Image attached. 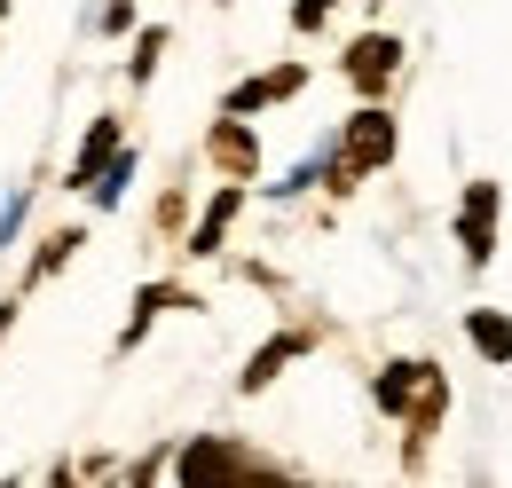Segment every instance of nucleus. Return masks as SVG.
Returning <instances> with one entry per match:
<instances>
[{
    "mask_svg": "<svg viewBox=\"0 0 512 488\" xmlns=\"http://www.w3.org/2000/svg\"><path fill=\"white\" fill-rule=\"evenodd\" d=\"M339 0H292V32H323Z\"/></svg>",
    "mask_w": 512,
    "mask_h": 488,
    "instance_id": "15",
    "label": "nucleus"
},
{
    "mask_svg": "<svg viewBox=\"0 0 512 488\" xmlns=\"http://www.w3.org/2000/svg\"><path fill=\"white\" fill-rule=\"evenodd\" d=\"M457 244H465L473 268L497 260V182H473V189H465V205H457Z\"/></svg>",
    "mask_w": 512,
    "mask_h": 488,
    "instance_id": "3",
    "label": "nucleus"
},
{
    "mask_svg": "<svg viewBox=\"0 0 512 488\" xmlns=\"http://www.w3.org/2000/svg\"><path fill=\"white\" fill-rule=\"evenodd\" d=\"M300 355H308V331H276L253 363H245V378H237V386H245V394H268V386L284 378V363H300Z\"/></svg>",
    "mask_w": 512,
    "mask_h": 488,
    "instance_id": "6",
    "label": "nucleus"
},
{
    "mask_svg": "<svg viewBox=\"0 0 512 488\" xmlns=\"http://www.w3.org/2000/svg\"><path fill=\"white\" fill-rule=\"evenodd\" d=\"M465 339H473V347H481L497 370H512V315H497V307H473V315H465Z\"/></svg>",
    "mask_w": 512,
    "mask_h": 488,
    "instance_id": "9",
    "label": "nucleus"
},
{
    "mask_svg": "<svg viewBox=\"0 0 512 488\" xmlns=\"http://www.w3.org/2000/svg\"><path fill=\"white\" fill-rule=\"evenodd\" d=\"M237 205H245V182H229L213 205H205V221L190 229V252H221V237H229V221H237Z\"/></svg>",
    "mask_w": 512,
    "mask_h": 488,
    "instance_id": "11",
    "label": "nucleus"
},
{
    "mask_svg": "<svg viewBox=\"0 0 512 488\" xmlns=\"http://www.w3.org/2000/svg\"><path fill=\"white\" fill-rule=\"evenodd\" d=\"M205 473H260L245 449H229V441H197L190 457H182V481H205Z\"/></svg>",
    "mask_w": 512,
    "mask_h": 488,
    "instance_id": "12",
    "label": "nucleus"
},
{
    "mask_svg": "<svg viewBox=\"0 0 512 488\" xmlns=\"http://www.w3.org/2000/svg\"><path fill=\"white\" fill-rule=\"evenodd\" d=\"M158 56H166V24H142V40H134V63H127V79L142 87L150 71H158Z\"/></svg>",
    "mask_w": 512,
    "mask_h": 488,
    "instance_id": "13",
    "label": "nucleus"
},
{
    "mask_svg": "<svg viewBox=\"0 0 512 488\" xmlns=\"http://www.w3.org/2000/svg\"><path fill=\"white\" fill-rule=\"evenodd\" d=\"M111 158H119V119H95V126H87V150H79V166H71V189H95Z\"/></svg>",
    "mask_w": 512,
    "mask_h": 488,
    "instance_id": "8",
    "label": "nucleus"
},
{
    "mask_svg": "<svg viewBox=\"0 0 512 488\" xmlns=\"http://www.w3.org/2000/svg\"><path fill=\"white\" fill-rule=\"evenodd\" d=\"M442 410H449V378H442V363H434V370H426V386H418V402L402 410V426H410L402 457H410V465L426 457V441H434V426H442Z\"/></svg>",
    "mask_w": 512,
    "mask_h": 488,
    "instance_id": "5",
    "label": "nucleus"
},
{
    "mask_svg": "<svg viewBox=\"0 0 512 488\" xmlns=\"http://www.w3.org/2000/svg\"><path fill=\"white\" fill-rule=\"evenodd\" d=\"M308 87V71L300 63H276V71H260V79H245L237 95H229V111L245 119V111H260V103H284V95H300Z\"/></svg>",
    "mask_w": 512,
    "mask_h": 488,
    "instance_id": "7",
    "label": "nucleus"
},
{
    "mask_svg": "<svg viewBox=\"0 0 512 488\" xmlns=\"http://www.w3.org/2000/svg\"><path fill=\"white\" fill-rule=\"evenodd\" d=\"M205 150H213V166H221L229 182H253L260 174V142H253V126L237 119V111H221V126L205 134Z\"/></svg>",
    "mask_w": 512,
    "mask_h": 488,
    "instance_id": "4",
    "label": "nucleus"
},
{
    "mask_svg": "<svg viewBox=\"0 0 512 488\" xmlns=\"http://www.w3.org/2000/svg\"><path fill=\"white\" fill-rule=\"evenodd\" d=\"M379 166H394V119H386L379 103H363L355 119L339 126V158H331L323 182H331V189H355L363 174H379Z\"/></svg>",
    "mask_w": 512,
    "mask_h": 488,
    "instance_id": "1",
    "label": "nucleus"
},
{
    "mask_svg": "<svg viewBox=\"0 0 512 488\" xmlns=\"http://www.w3.org/2000/svg\"><path fill=\"white\" fill-rule=\"evenodd\" d=\"M339 71L355 79V95H386V87H394V71H402V40H394V32H363V40L347 48Z\"/></svg>",
    "mask_w": 512,
    "mask_h": 488,
    "instance_id": "2",
    "label": "nucleus"
},
{
    "mask_svg": "<svg viewBox=\"0 0 512 488\" xmlns=\"http://www.w3.org/2000/svg\"><path fill=\"white\" fill-rule=\"evenodd\" d=\"M426 370H434L426 355H418V363H386V370H379V410H386V418H402V410L418 402V386H426Z\"/></svg>",
    "mask_w": 512,
    "mask_h": 488,
    "instance_id": "10",
    "label": "nucleus"
},
{
    "mask_svg": "<svg viewBox=\"0 0 512 488\" xmlns=\"http://www.w3.org/2000/svg\"><path fill=\"white\" fill-rule=\"evenodd\" d=\"M71 252H79V229H64V237H48V252L32 260V284H40V276H56V268H64Z\"/></svg>",
    "mask_w": 512,
    "mask_h": 488,
    "instance_id": "14",
    "label": "nucleus"
}]
</instances>
